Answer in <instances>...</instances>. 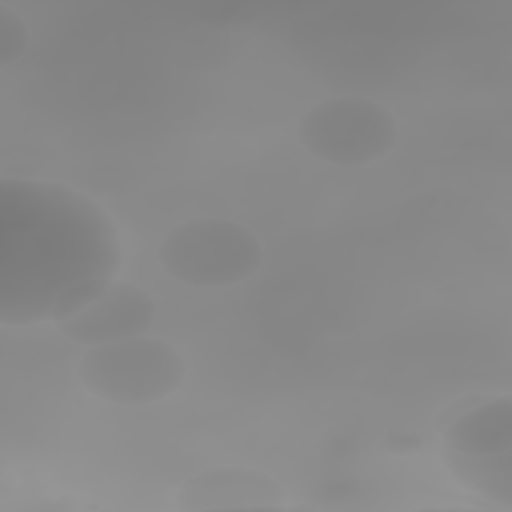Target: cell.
<instances>
[{"label":"cell","instance_id":"cell-1","mask_svg":"<svg viewBox=\"0 0 512 512\" xmlns=\"http://www.w3.org/2000/svg\"><path fill=\"white\" fill-rule=\"evenodd\" d=\"M122 262L112 218L86 194L28 178L0 180V322L52 318L72 288L114 278Z\"/></svg>","mask_w":512,"mask_h":512},{"label":"cell","instance_id":"cell-2","mask_svg":"<svg viewBox=\"0 0 512 512\" xmlns=\"http://www.w3.org/2000/svg\"><path fill=\"white\" fill-rule=\"evenodd\" d=\"M264 250L254 232L234 220L202 218L174 226L158 246L168 276L194 288H226L252 276Z\"/></svg>","mask_w":512,"mask_h":512},{"label":"cell","instance_id":"cell-3","mask_svg":"<svg viewBox=\"0 0 512 512\" xmlns=\"http://www.w3.org/2000/svg\"><path fill=\"white\" fill-rule=\"evenodd\" d=\"M186 362L174 346L154 336H134L90 346L80 356L82 386L106 402L152 404L180 388Z\"/></svg>","mask_w":512,"mask_h":512},{"label":"cell","instance_id":"cell-4","mask_svg":"<svg viewBox=\"0 0 512 512\" xmlns=\"http://www.w3.org/2000/svg\"><path fill=\"white\" fill-rule=\"evenodd\" d=\"M442 458L468 490L512 508V402L488 400L456 416L442 432Z\"/></svg>","mask_w":512,"mask_h":512},{"label":"cell","instance_id":"cell-5","mask_svg":"<svg viewBox=\"0 0 512 512\" xmlns=\"http://www.w3.org/2000/svg\"><path fill=\"white\" fill-rule=\"evenodd\" d=\"M300 144L316 158L338 166H362L386 156L398 138L388 108L362 96L326 98L298 122Z\"/></svg>","mask_w":512,"mask_h":512},{"label":"cell","instance_id":"cell-6","mask_svg":"<svg viewBox=\"0 0 512 512\" xmlns=\"http://www.w3.org/2000/svg\"><path fill=\"white\" fill-rule=\"evenodd\" d=\"M154 318L156 304L146 290L126 280L102 278L64 294L50 320L68 340L90 348L142 336Z\"/></svg>","mask_w":512,"mask_h":512},{"label":"cell","instance_id":"cell-7","mask_svg":"<svg viewBox=\"0 0 512 512\" xmlns=\"http://www.w3.org/2000/svg\"><path fill=\"white\" fill-rule=\"evenodd\" d=\"M176 504L186 512L282 510L286 494L272 476L260 470L224 466L188 478L178 490Z\"/></svg>","mask_w":512,"mask_h":512},{"label":"cell","instance_id":"cell-8","mask_svg":"<svg viewBox=\"0 0 512 512\" xmlns=\"http://www.w3.org/2000/svg\"><path fill=\"white\" fill-rule=\"evenodd\" d=\"M26 22L6 4H0V66H8L18 60L28 48Z\"/></svg>","mask_w":512,"mask_h":512},{"label":"cell","instance_id":"cell-9","mask_svg":"<svg viewBox=\"0 0 512 512\" xmlns=\"http://www.w3.org/2000/svg\"><path fill=\"white\" fill-rule=\"evenodd\" d=\"M388 446L390 448H398V446H402L400 450H414L416 446H418V440L414 438V436H410V434H392L390 438H388Z\"/></svg>","mask_w":512,"mask_h":512}]
</instances>
